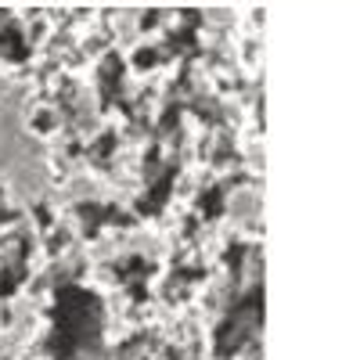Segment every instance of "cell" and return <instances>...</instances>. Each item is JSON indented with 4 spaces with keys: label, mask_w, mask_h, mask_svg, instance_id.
Returning <instances> with one entry per match:
<instances>
[{
    "label": "cell",
    "mask_w": 360,
    "mask_h": 360,
    "mask_svg": "<svg viewBox=\"0 0 360 360\" xmlns=\"http://www.w3.org/2000/svg\"><path fill=\"white\" fill-rule=\"evenodd\" d=\"M25 127L33 130V134H40V137H51L58 127H62V119H58V112H54V108L40 105V108H33V115L25 119Z\"/></svg>",
    "instance_id": "6da1fadb"
}]
</instances>
